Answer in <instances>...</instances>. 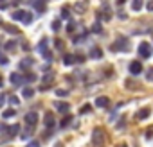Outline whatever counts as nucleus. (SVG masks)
Listing matches in <instances>:
<instances>
[{"label": "nucleus", "mask_w": 153, "mask_h": 147, "mask_svg": "<svg viewBox=\"0 0 153 147\" xmlns=\"http://www.w3.org/2000/svg\"><path fill=\"white\" fill-rule=\"evenodd\" d=\"M54 77H56V74H54L52 70H47V72L43 74V76H42V86H40V92H45V90H49V86L52 85Z\"/></svg>", "instance_id": "1"}, {"label": "nucleus", "mask_w": 153, "mask_h": 147, "mask_svg": "<svg viewBox=\"0 0 153 147\" xmlns=\"http://www.w3.org/2000/svg\"><path fill=\"white\" fill-rule=\"evenodd\" d=\"M110 49H112V52H126V50H130V43L124 36H121Z\"/></svg>", "instance_id": "2"}, {"label": "nucleus", "mask_w": 153, "mask_h": 147, "mask_svg": "<svg viewBox=\"0 0 153 147\" xmlns=\"http://www.w3.org/2000/svg\"><path fill=\"white\" fill-rule=\"evenodd\" d=\"M103 142H105L103 129H101V127H96V129L92 131V145H96V147H101V145H103Z\"/></svg>", "instance_id": "3"}, {"label": "nucleus", "mask_w": 153, "mask_h": 147, "mask_svg": "<svg viewBox=\"0 0 153 147\" xmlns=\"http://www.w3.org/2000/svg\"><path fill=\"white\" fill-rule=\"evenodd\" d=\"M151 54H153V49H151V45L149 43H140L139 45V56L140 57H144V59H148V57H151Z\"/></svg>", "instance_id": "4"}, {"label": "nucleus", "mask_w": 153, "mask_h": 147, "mask_svg": "<svg viewBox=\"0 0 153 147\" xmlns=\"http://www.w3.org/2000/svg\"><path fill=\"white\" fill-rule=\"evenodd\" d=\"M9 81H11V85H13V86H24V85H25V79H24V76H22L20 72H15V74H11Z\"/></svg>", "instance_id": "5"}, {"label": "nucleus", "mask_w": 153, "mask_h": 147, "mask_svg": "<svg viewBox=\"0 0 153 147\" xmlns=\"http://www.w3.org/2000/svg\"><path fill=\"white\" fill-rule=\"evenodd\" d=\"M7 138H11V136H15V135H18V131H20V124H15V126H7V127H2L0 129Z\"/></svg>", "instance_id": "6"}, {"label": "nucleus", "mask_w": 153, "mask_h": 147, "mask_svg": "<svg viewBox=\"0 0 153 147\" xmlns=\"http://www.w3.org/2000/svg\"><path fill=\"white\" fill-rule=\"evenodd\" d=\"M128 70H130V74H131V76H139V74L142 72V63L135 59V61H131V63H130Z\"/></svg>", "instance_id": "7"}, {"label": "nucleus", "mask_w": 153, "mask_h": 147, "mask_svg": "<svg viewBox=\"0 0 153 147\" xmlns=\"http://www.w3.org/2000/svg\"><path fill=\"white\" fill-rule=\"evenodd\" d=\"M38 113H34V111H29L27 115H25V124L27 126H31V127H34L36 124H38Z\"/></svg>", "instance_id": "8"}, {"label": "nucleus", "mask_w": 153, "mask_h": 147, "mask_svg": "<svg viewBox=\"0 0 153 147\" xmlns=\"http://www.w3.org/2000/svg\"><path fill=\"white\" fill-rule=\"evenodd\" d=\"M43 126H45L47 129H52V127L56 126V120H54V115H52V113H45V115H43Z\"/></svg>", "instance_id": "9"}, {"label": "nucleus", "mask_w": 153, "mask_h": 147, "mask_svg": "<svg viewBox=\"0 0 153 147\" xmlns=\"http://www.w3.org/2000/svg\"><path fill=\"white\" fill-rule=\"evenodd\" d=\"M25 15H27V11H24V9H16V11L11 15V18H13L15 22H24Z\"/></svg>", "instance_id": "10"}, {"label": "nucleus", "mask_w": 153, "mask_h": 147, "mask_svg": "<svg viewBox=\"0 0 153 147\" xmlns=\"http://www.w3.org/2000/svg\"><path fill=\"white\" fill-rule=\"evenodd\" d=\"M88 57H92V59H101V57H103V50H101V47H92Z\"/></svg>", "instance_id": "11"}, {"label": "nucleus", "mask_w": 153, "mask_h": 147, "mask_svg": "<svg viewBox=\"0 0 153 147\" xmlns=\"http://www.w3.org/2000/svg\"><path fill=\"white\" fill-rule=\"evenodd\" d=\"M38 52H40V54L49 52V38H45V36H43V40H42V41H40V45H38Z\"/></svg>", "instance_id": "12"}, {"label": "nucleus", "mask_w": 153, "mask_h": 147, "mask_svg": "<svg viewBox=\"0 0 153 147\" xmlns=\"http://www.w3.org/2000/svg\"><path fill=\"white\" fill-rule=\"evenodd\" d=\"M96 106H97V108H108V106H110V99L105 97V95H103V97H97V99H96Z\"/></svg>", "instance_id": "13"}, {"label": "nucleus", "mask_w": 153, "mask_h": 147, "mask_svg": "<svg viewBox=\"0 0 153 147\" xmlns=\"http://www.w3.org/2000/svg\"><path fill=\"white\" fill-rule=\"evenodd\" d=\"M149 113H151V110H149V108H142V110H139V111H137L135 118H137V120H144V118H148V117H149Z\"/></svg>", "instance_id": "14"}, {"label": "nucleus", "mask_w": 153, "mask_h": 147, "mask_svg": "<svg viewBox=\"0 0 153 147\" xmlns=\"http://www.w3.org/2000/svg\"><path fill=\"white\" fill-rule=\"evenodd\" d=\"M54 106H56V110H58L59 113H67V111L70 110V104H68V102H56Z\"/></svg>", "instance_id": "15"}, {"label": "nucleus", "mask_w": 153, "mask_h": 147, "mask_svg": "<svg viewBox=\"0 0 153 147\" xmlns=\"http://www.w3.org/2000/svg\"><path fill=\"white\" fill-rule=\"evenodd\" d=\"M31 6L36 9V11H45V2H42V0H34V2H31Z\"/></svg>", "instance_id": "16"}, {"label": "nucleus", "mask_w": 153, "mask_h": 147, "mask_svg": "<svg viewBox=\"0 0 153 147\" xmlns=\"http://www.w3.org/2000/svg\"><path fill=\"white\" fill-rule=\"evenodd\" d=\"M33 65H34V59H31V57H25L20 61V68H31Z\"/></svg>", "instance_id": "17"}, {"label": "nucleus", "mask_w": 153, "mask_h": 147, "mask_svg": "<svg viewBox=\"0 0 153 147\" xmlns=\"http://www.w3.org/2000/svg\"><path fill=\"white\" fill-rule=\"evenodd\" d=\"M74 63H76V56H70V54H67V56L63 57V65L70 66V65H74Z\"/></svg>", "instance_id": "18"}, {"label": "nucleus", "mask_w": 153, "mask_h": 147, "mask_svg": "<svg viewBox=\"0 0 153 147\" xmlns=\"http://www.w3.org/2000/svg\"><path fill=\"white\" fill-rule=\"evenodd\" d=\"M87 36H88V32L85 31V32H83V34H79V36H74V40H72V41H74L76 45H79L81 41H85V40H87Z\"/></svg>", "instance_id": "19"}, {"label": "nucleus", "mask_w": 153, "mask_h": 147, "mask_svg": "<svg viewBox=\"0 0 153 147\" xmlns=\"http://www.w3.org/2000/svg\"><path fill=\"white\" fill-rule=\"evenodd\" d=\"M70 122H72V115H67V117L59 122V127H61V129H65V127H68V124H70Z\"/></svg>", "instance_id": "20"}, {"label": "nucleus", "mask_w": 153, "mask_h": 147, "mask_svg": "<svg viewBox=\"0 0 153 147\" xmlns=\"http://www.w3.org/2000/svg\"><path fill=\"white\" fill-rule=\"evenodd\" d=\"M85 9H87V2H78V4H74V11L83 13Z\"/></svg>", "instance_id": "21"}, {"label": "nucleus", "mask_w": 153, "mask_h": 147, "mask_svg": "<svg viewBox=\"0 0 153 147\" xmlns=\"http://www.w3.org/2000/svg\"><path fill=\"white\" fill-rule=\"evenodd\" d=\"M15 115H16V111H15V108H9V110H6V111L2 113V117H4V118H13Z\"/></svg>", "instance_id": "22"}, {"label": "nucleus", "mask_w": 153, "mask_h": 147, "mask_svg": "<svg viewBox=\"0 0 153 147\" xmlns=\"http://www.w3.org/2000/svg\"><path fill=\"white\" fill-rule=\"evenodd\" d=\"M4 49H6V50H15V49H16V41H13V40L6 41V43H4Z\"/></svg>", "instance_id": "23"}, {"label": "nucleus", "mask_w": 153, "mask_h": 147, "mask_svg": "<svg viewBox=\"0 0 153 147\" xmlns=\"http://www.w3.org/2000/svg\"><path fill=\"white\" fill-rule=\"evenodd\" d=\"M24 79H25V83H34L38 77H36V74H25Z\"/></svg>", "instance_id": "24"}, {"label": "nucleus", "mask_w": 153, "mask_h": 147, "mask_svg": "<svg viewBox=\"0 0 153 147\" xmlns=\"http://www.w3.org/2000/svg\"><path fill=\"white\" fill-rule=\"evenodd\" d=\"M68 16H70V7H68V6H63V9H61V18L67 20Z\"/></svg>", "instance_id": "25"}, {"label": "nucleus", "mask_w": 153, "mask_h": 147, "mask_svg": "<svg viewBox=\"0 0 153 147\" xmlns=\"http://www.w3.org/2000/svg\"><path fill=\"white\" fill-rule=\"evenodd\" d=\"M22 95H24L25 99H31V97L34 95V90H33V88H24V92H22Z\"/></svg>", "instance_id": "26"}, {"label": "nucleus", "mask_w": 153, "mask_h": 147, "mask_svg": "<svg viewBox=\"0 0 153 147\" xmlns=\"http://www.w3.org/2000/svg\"><path fill=\"white\" fill-rule=\"evenodd\" d=\"M90 111H92V106L90 104H83L79 108V115H85V113H90Z\"/></svg>", "instance_id": "27"}, {"label": "nucleus", "mask_w": 153, "mask_h": 147, "mask_svg": "<svg viewBox=\"0 0 153 147\" xmlns=\"http://www.w3.org/2000/svg\"><path fill=\"white\" fill-rule=\"evenodd\" d=\"M0 24H2V22H0ZM2 27H4V29H6L7 32H11V34H13V32H15V34L18 32V29H16V27H13V25H7V24H2Z\"/></svg>", "instance_id": "28"}, {"label": "nucleus", "mask_w": 153, "mask_h": 147, "mask_svg": "<svg viewBox=\"0 0 153 147\" xmlns=\"http://www.w3.org/2000/svg\"><path fill=\"white\" fill-rule=\"evenodd\" d=\"M33 20H34V15L27 11V15H25V18H24V24H25V25H29V24H33Z\"/></svg>", "instance_id": "29"}, {"label": "nucleus", "mask_w": 153, "mask_h": 147, "mask_svg": "<svg viewBox=\"0 0 153 147\" xmlns=\"http://www.w3.org/2000/svg\"><path fill=\"white\" fill-rule=\"evenodd\" d=\"M131 9H133V11H140V9H142V2H140V0L131 2Z\"/></svg>", "instance_id": "30"}, {"label": "nucleus", "mask_w": 153, "mask_h": 147, "mask_svg": "<svg viewBox=\"0 0 153 147\" xmlns=\"http://www.w3.org/2000/svg\"><path fill=\"white\" fill-rule=\"evenodd\" d=\"M101 29H103V25L99 24V20H96L94 25H92V32H101Z\"/></svg>", "instance_id": "31"}, {"label": "nucleus", "mask_w": 153, "mask_h": 147, "mask_svg": "<svg viewBox=\"0 0 153 147\" xmlns=\"http://www.w3.org/2000/svg\"><path fill=\"white\" fill-rule=\"evenodd\" d=\"M51 27H52V31H56V32H58V31L61 29V22H59V20H54V22L51 24Z\"/></svg>", "instance_id": "32"}, {"label": "nucleus", "mask_w": 153, "mask_h": 147, "mask_svg": "<svg viewBox=\"0 0 153 147\" xmlns=\"http://www.w3.org/2000/svg\"><path fill=\"white\" fill-rule=\"evenodd\" d=\"M9 102H11L13 106H18V104H20V99H18L16 95H11V97H9Z\"/></svg>", "instance_id": "33"}, {"label": "nucleus", "mask_w": 153, "mask_h": 147, "mask_svg": "<svg viewBox=\"0 0 153 147\" xmlns=\"http://www.w3.org/2000/svg\"><path fill=\"white\" fill-rule=\"evenodd\" d=\"M7 63H9V59L6 57V54L0 52V65H7Z\"/></svg>", "instance_id": "34"}, {"label": "nucleus", "mask_w": 153, "mask_h": 147, "mask_svg": "<svg viewBox=\"0 0 153 147\" xmlns=\"http://www.w3.org/2000/svg\"><path fill=\"white\" fill-rule=\"evenodd\" d=\"M56 95H58V97H67V95H68V90H61V88H59V90H56Z\"/></svg>", "instance_id": "35"}, {"label": "nucleus", "mask_w": 153, "mask_h": 147, "mask_svg": "<svg viewBox=\"0 0 153 147\" xmlns=\"http://www.w3.org/2000/svg\"><path fill=\"white\" fill-rule=\"evenodd\" d=\"M67 31H68V32H70V34H72V32H74V31H76V22H70V24H68V25H67Z\"/></svg>", "instance_id": "36"}, {"label": "nucleus", "mask_w": 153, "mask_h": 147, "mask_svg": "<svg viewBox=\"0 0 153 147\" xmlns=\"http://www.w3.org/2000/svg\"><path fill=\"white\" fill-rule=\"evenodd\" d=\"M54 47H56L58 50H63V47H65V45H63V41H61V40H56V41H54Z\"/></svg>", "instance_id": "37"}, {"label": "nucleus", "mask_w": 153, "mask_h": 147, "mask_svg": "<svg viewBox=\"0 0 153 147\" xmlns=\"http://www.w3.org/2000/svg\"><path fill=\"white\" fill-rule=\"evenodd\" d=\"M124 124H126V118L123 117V118H121V120L115 124V127H117V129H123V127H124Z\"/></svg>", "instance_id": "38"}, {"label": "nucleus", "mask_w": 153, "mask_h": 147, "mask_svg": "<svg viewBox=\"0 0 153 147\" xmlns=\"http://www.w3.org/2000/svg\"><path fill=\"white\" fill-rule=\"evenodd\" d=\"M27 147H42V143H40L38 140H31V142L27 143Z\"/></svg>", "instance_id": "39"}, {"label": "nucleus", "mask_w": 153, "mask_h": 147, "mask_svg": "<svg viewBox=\"0 0 153 147\" xmlns=\"http://www.w3.org/2000/svg\"><path fill=\"white\" fill-rule=\"evenodd\" d=\"M4 102H6V93H0V108L4 106Z\"/></svg>", "instance_id": "40"}, {"label": "nucleus", "mask_w": 153, "mask_h": 147, "mask_svg": "<svg viewBox=\"0 0 153 147\" xmlns=\"http://www.w3.org/2000/svg\"><path fill=\"white\" fill-rule=\"evenodd\" d=\"M43 57H45V61H52V54H51V52H45Z\"/></svg>", "instance_id": "41"}, {"label": "nucleus", "mask_w": 153, "mask_h": 147, "mask_svg": "<svg viewBox=\"0 0 153 147\" xmlns=\"http://www.w3.org/2000/svg\"><path fill=\"white\" fill-rule=\"evenodd\" d=\"M146 9H148V11H153V0H151V2H148V4H146Z\"/></svg>", "instance_id": "42"}, {"label": "nucleus", "mask_w": 153, "mask_h": 147, "mask_svg": "<svg viewBox=\"0 0 153 147\" xmlns=\"http://www.w3.org/2000/svg\"><path fill=\"white\" fill-rule=\"evenodd\" d=\"M148 79H149V81L153 79V68H149V70H148Z\"/></svg>", "instance_id": "43"}, {"label": "nucleus", "mask_w": 153, "mask_h": 147, "mask_svg": "<svg viewBox=\"0 0 153 147\" xmlns=\"http://www.w3.org/2000/svg\"><path fill=\"white\" fill-rule=\"evenodd\" d=\"M146 138H153V129H149V131L146 133Z\"/></svg>", "instance_id": "44"}, {"label": "nucleus", "mask_w": 153, "mask_h": 147, "mask_svg": "<svg viewBox=\"0 0 153 147\" xmlns=\"http://www.w3.org/2000/svg\"><path fill=\"white\" fill-rule=\"evenodd\" d=\"M54 147H63V143H61V142H58V145H54Z\"/></svg>", "instance_id": "45"}, {"label": "nucleus", "mask_w": 153, "mask_h": 147, "mask_svg": "<svg viewBox=\"0 0 153 147\" xmlns=\"http://www.w3.org/2000/svg\"><path fill=\"white\" fill-rule=\"evenodd\" d=\"M117 147H128V145H126V143H121V145H117Z\"/></svg>", "instance_id": "46"}, {"label": "nucleus", "mask_w": 153, "mask_h": 147, "mask_svg": "<svg viewBox=\"0 0 153 147\" xmlns=\"http://www.w3.org/2000/svg\"><path fill=\"white\" fill-rule=\"evenodd\" d=\"M0 86H4V83H2V79H0Z\"/></svg>", "instance_id": "47"}]
</instances>
